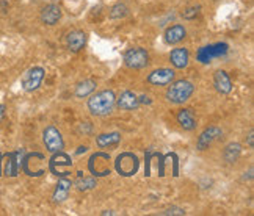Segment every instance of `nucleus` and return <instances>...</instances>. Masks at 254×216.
Instances as JSON below:
<instances>
[{
  "mask_svg": "<svg viewBox=\"0 0 254 216\" xmlns=\"http://www.w3.org/2000/svg\"><path fill=\"white\" fill-rule=\"evenodd\" d=\"M213 86L220 94H229L232 91V80L224 69L213 72Z\"/></svg>",
  "mask_w": 254,
  "mask_h": 216,
  "instance_id": "2eb2a0df",
  "label": "nucleus"
},
{
  "mask_svg": "<svg viewBox=\"0 0 254 216\" xmlns=\"http://www.w3.org/2000/svg\"><path fill=\"white\" fill-rule=\"evenodd\" d=\"M149 61H151L149 52L143 47H130L124 54V64L129 69H135V71L144 69L149 64Z\"/></svg>",
  "mask_w": 254,
  "mask_h": 216,
  "instance_id": "7ed1b4c3",
  "label": "nucleus"
},
{
  "mask_svg": "<svg viewBox=\"0 0 254 216\" xmlns=\"http://www.w3.org/2000/svg\"><path fill=\"white\" fill-rule=\"evenodd\" d=\"M162 215H179V216H184L185 215V210L184 209H179V207H171V209L163 210Z\"/></svg>",
  "mask_w": 254,
  "mask_h": 216,
  "instance_id": "393cba45",
  "label": "nucleus"
},
{
  "mask_svg": "<svg viewBox=\"0 0 254 216\" xmlns=\"http://www.w3.org/2000/svg\"><path fill=\"white\" fill-rule=\"evenodd\" d=\"M198 9H199V8H189L187 11H184L182 16H184L185 19H193L194 16L198 14Z\"/></svg>",
  "mask_w": 254,
  "mask_h": 216,
  "instance_id": "a878e982",
  "label": "nucleus"
},
{
  "mask_svg": "<svg viewBox=\"0 0 254 216\" xmlns=\"http://www.w3.org/2000/svg\"><path fill=\"white\" fill-rule=\"evenodd\" d=\"M71 157L69 155H66V154H63V151H60V152H55L54 154V157L51 159V163H49V169H54L55 166H58V169H55V175H60V168L62 166H71Z\"/></svg>",
  "mask_w": 254,
  "mask_h": 216,
  "instance_id": "aec40b11",
  "label": "nucleus"
},
{
  "mask_svg": "<svg viewBox=\"0 0 254 216\" xmlns=\"http://www.w3.org/2000/svg\"><path fill=\"white\" fill-rule=\"evenodd\" d=\"M5 114H6V105L0 104V121L3 119V117H5Z\"/></svg>",
  "mask_w": 254,
  "mask_h": 216,
  "instance_id": "cd10ccee",
  "label": "nucleus"
},
{
  "mask_svg": "<svg viewBox=\"0 0 254 216\" xmlns=\"http://www.w3.org/2000/svg\"><path fill=\"white\" fill-rule=\"evenodd\" d=\"M96 86H97V82L94 80V78H85L83 82L77 83L74 96L77 97V99H83V97L91 96L96 91Z\"/></svg>",
  "mask_w": 254,
  "mask_h": 216,
  "instance_id": "6ab92c4d",
  "label": "nucleus"
},
{
  "mask_svg": "<svg viewBox=\"0 0 254 216\" xmlns=\"http://www.w3.org/2000/svg\"><path fill=\"white\" fill-rule=\"evenodd\" d=\"M116 104V96L112 90H102L91 94L88 99V110L93 116H109Z\"/></svg>",
  "mask_w": 254,
  "mask_h": 216,
  "instance_id": "f257e3e1",
  "label": "nucleus"
},
{
  "mask_svg": "<svg viewBox=\"0 0 254 216\" xmlns=\"http://www.w3.org/2000/svg\"><path fill=\"white\" fill-rule=\"evenodd\" d=\"M170 61L174 69H185L190 63V54L185 47L173 49L170 52Z\"/></svg>",
  "mask_w": 254,
  "mask_h": 216,
  "instance_id": "dca6fc26",
  "label": "nucleus"
},
{
  "mask_svg": "<svg viewBox=\"0 0 254 216\" xmlns=\"http://www.w3.org/2000/svg\"><path fill=\"white\" fill-rule=\"evenodd\" d=\"M120 143H121L120 132L101 133V135H97V138H96V144L99 149H110V147H116Z\"/></svg>",
  "mask_w": 254,
  "mask_h": 216,
  "instance_id": "a211bd4d",
  "label": "nucleus"
},
{
  "mask_svg": "<svg viewBox=\"0 0 254 216\" xmlns=\"http://www.w3.org/2000/svg\"><path fill=\"white\" fill-rule=\"evenodd\" d=\"M138 157L133 155L132 152H123L121 155H118V159L115 162V168L121 175L124 177H130L136 171H138Z\"/></svg>",
  "mask_w": 254,
  "mask_h": 216,
  "instance_id": "423d86ee",
  "label": "nucleus"
},
{
  "mask_svg": "<svg viewBox=\"0 0 254 216\" xmlns=\"http://www.w3.org/2000/svg\"><path fill=\"white\" fill-rule=\"evenodd\" d=\"M242 155V146L239 143H229L223 151V159L228 163H236Z\"/></svg>",
  "mask_w": 254,
  "mask_h": 216,
  "instance_id": "412c9836",
  "label": "nucleus"
},
{
  "mask_svg": "<svg viewBox=\"0 0 254 216\" xmlns=\"http://www.w3.org/2000/svg\"><path fill=\"white\" fill-rule=\"evenodd\" d=\"M194 93V85L187 80V78H181V80H173L168 85V90L165 93V97L170 104L182 105L190 101V97Z\"/></svg>",
  "mask_w": 254,
  "mask_h": 216,
  "instance_id": "f03ea898",
  "label": "nucleus"
},
{
  "mask_svg": "<svg viewBox=\"0 0 254 216\" xmlns=\"http://www.w3.org/2000/svg\"><path fill=\"white\" fill-rule=\"evenodd\" d=\"M19 152H11V154H6L5 155V175L8 177H16L17 175V169H19Z\"/></svg>",
  "mask_w": 254,
  "mask_h": 216,
  "instance_id": "4be33fe9",
  "label": "nucleus"
},
{
  "mask_svg": "<svg viewBox=\"0 0 254 216\" xmlns=\"http://www.w3.org/2000/svg\"><path fill=\"white\" fill-rule=\"evenodd\" d=\"M115 107H118L121 111H132L136 110L140 107V101L138 96H136L133 91L126 90L120 94V97H116V104Z\"/></svg>",
  "mask_w": 254,
  "mask_h": 216,
  "instance_id": "f8f14e48",
  "label": "nucleus"
},
{
  "mask_svg": "<svg viewBox=\"0 0 254 216\" xmlns=\"http://www.w3.org/2000/svg\"><path fill=\"white\" fill-rule=\"evenodd\" d=\"M88 151V147L86 146H80L79 147V151H77V154H82V152H86Z\"/></svg>",
  "mask_w": 254,
  "mask_h": 216,
  "instance_id": "c85d7f7f",
  "label": "nucleus"
},
{
  "mask_svg": "<svg viewBox=\"0 0 254 216\" xmlns=\"http://www.w3.org/2000/svg\"><path fill=\"white\" fill-rule=\"evenodd\" d=\"M176 121H178V124L187 132L194 130L198 125L196 116H194V111L191 110V108H181V110L178 111V114H176Z\"/></svg>",
  "mask_w": 254,
  "mask_h": 216,
  "instance_id": "ddd939ff",
  "label": "nucleus"
},
{
  "mask_svg": "<svg viewBox=\"0 0 254 216\" xmlns=\"http://www.w3.org/2000/svg\"><path fill=\"white\" fill-rule=\"evenodd\" d=\"M63 16V9L60 5L57 3H49L41 9V14L40 19L44 25H57L60 22V19Z\"/></svg>",
  "mask_w": 254,
  "mask_h": 216,
  "instance_id": "9b49d317",
  "label": "nucleus"
},
{
  "mask_svg": "<svg viewBox=\"0 0 254 216\" xmlns=\"http://www.w3.org/2000/svg\"><path fill=\"white\" fill-rule=\"evenodd\" d=\"M127 14H129V6L123 2H118L115 3L112 8H110V17L112 19H124Z\"/></svg>",
  "mask_w": 254,
  "mask_h": 216,
  "instance_id": "b1692460",
  "label": "nucleus"
},
{
  "mask_svg": "<svg viewBox=\"0 0 254 216\" xmlns=\"http://www.w3.org/2000/svg\"><path fill=\"white\" fill-rule=\"evenodd\" d=\"M43 143L51 154L60 152L64 149V140L62 136V132L55 125H47L43 130Z\"/></svg>",
  "mask_w": 254,
  "mask_h": 216,
  "instance_id": "0eeeda50",
  "label": "nucleus"
},
{
  "mask_svg": "<svg viewBox=\"0 0 254 216\" xmlns=\"http://www.w3.org/2000/svg\"><path fill=\"white\" fill-rule=\"evenodd\" d=\"M96 183H97V180L93 177V175H83V172H79L74 185L77 186V190L79 191H90L94 188Z\"/></svg>",
  "mask_w": 254,
  "mask_h": 216,
  "instance_id": "5701e85b",
  "label": "nucleus"
},
{
  "mask_svg": "<svg viewBox=\"0 0 254 216\" xmlns=\"http://www.w3.org/2000/svg\"><path fill=\"white\" fill-rule=\"evenodd\" d=\"M187 38V28H185L182 24H174L171 27H168L167 30H165V35H163V39L165 43L168 46H174V44H179L181 41Z\"/></svg>",
  "mask_w": 254,
  "mask_h": 216,
  "instance_id": "4468645a",
  "label": "nucleus"
},
{
  "mask_svg": "<svg viewBox=\"0 0 254 216\" xmlns=\"http://www.w3.org/2000/svg\"><path fill=\"white\" fill-rule=\"evenodd\" d=\"M101 215H115L113 212H109V210H105V212H102Z\"/></svg>",
  "mask_w": 254,
  "mask_h": 216,
  "instance_id": "c756f323",
  "label": "nucleus"
},
{
  "mask_svg": "<svg viewBox=\"0 0 254 216\" xmlns=\"http://www.w3.org/2000/svg\"><path fill=\"white\" fill-rule=\"evenodd\" d=\"M248 146L251 147H254V132L253 130H250V133H248Z\"/></svg>",
  "mask_w": 254,
  "mask_h": 216,
  "instance_id": "bb28decb",
  "label": "nucleus"
},
{
  "mask_svg": "<svg viewBox=\"0 0 254 216\" xmlns=\"http://www.w3.org/2000/svg\"><path fill=\"white\" fill-rule=\"evenodd\" d=\"M71 186H72V182L67 177H62L60 180H58L55 190H54V194H52L54 202L55 204H62V202H64L67 198H69Z\"/></svg>",
  "mask_w": 254,
  "mask_h": 216,
  "instance_id": "f3484780",
  "label": "nucleus"
},
{
  "mask_svg": "<svg viewBox=\"0 0 254 216\" xmlns=\"http://www.w3.org/2000/svg\"><path fill=\"white\" fill-rule=\"evenodd\" d=\"M46 77V69L43 66H33L30 67L21 78L22 90L25 93H35L36 90H40Z\"/></svg>",
  "mask_w": 254,
  "mask_h": 216,
  "instance_id": "20e7f679",
  "label": "nucleus"
},
{
  "mask_svg": "<svg viewBox=\"0 0 254 216\" xmlns=\"http://www.w3.org/2000/svg\"><path fill=\"white\" fill-rule=\"evenodd\" d=\"M86 41H88V36L82 30H72L66 35V47H67V51L72 54H79L80 51H83Z\"/></svg>",
  "mask_w": 254,
  "mask_h": 216,
  "instance_id": "9d476101",
  "label": "nucleus"
},
{
  "mask_svg": "<svg viewBox=\"0 0 254 216\" xmlns=\"http://www.w3.org/2000/svg\"><path fill=\"white\" fill-rule=\"evenodd\" d=\"M228 51H229V46L226 43H215V44H209V46L201 47L196 54V58H198L199 63L209 64L215 60V58H220L223 55H226Z\"/></svg>",
  "mask_w": 254,
  "mask_h": 216,
  "instance_id": "39448f33",
  "label": "nucleus"
},
{
  "mask_svg": "<svg viewBox=\"0 0 254 216\" xmlns=\"http://www.w3.org/2000/svg\"><path fill=\"white\" fill-rule=\"evenodd\" d=\"M174 78H176L174 69H170V67H159V69H154L148 75L146 82L152 86H168Z\"/></svg>",
  "mask_w": 254,
  "mask_h": 216,
  "instance_id": "1a4fd4ad",
  "label": "nucleus"
},
{
  "mask_svg": "<svg viewBox=\"0 0 254 216\" xmlns=\"http://www.w3.org/2000/svg\"><path fill=\"white\" fill-rule=\"evenodd\" d=\"M223 136V130L220 129V127L217 125H210L207 127V129H204L201 132V135L198 136V140H196V149L198 151H206L209 149V147L217 141L220 140Z\"/></svg>",
  "mask_w": 254,
  "mask_h": 216,
  "instance_id": "6e6552de",
  "label": "nucleus"
}]
</instances>
